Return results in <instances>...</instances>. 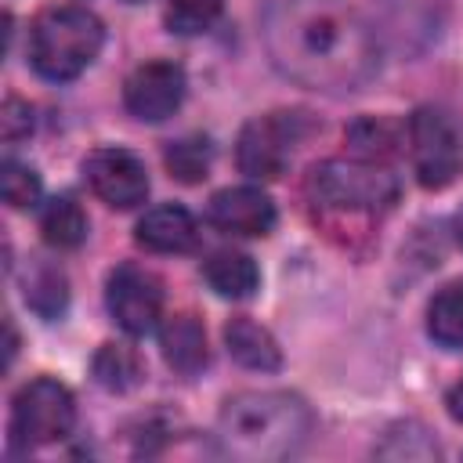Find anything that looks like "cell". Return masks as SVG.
Listing matches in <instances>:
<instances>
[{
	"instance_id": "4fadbf2b",
	"label": "cell",
	"mask_w": 463,
	"mask_h": 463,
	"mask_svg": "<svg viewBox=\"0 0 463 463\" xmlns=\"http://www.w3.org/2000/svg\"><path fill=\"white\" fill-rule=\"evenodd\" d=\"M159 344H163V358L184 376H192L206 365V333H203V322L188 311L170 315L163 322Z\"/></svg>"
},
{
	"instance_id": "6da1fadb",
	"label": "cell",
	"mask_w": 463,
	"mask_h": 463,
	"mask_svg": "<svg viewBox=\"0 0 463 463\" xmlns=\"http://www.w3.org/2000/svg\"><path fill=\"white\" fill-rule=\"evenodd\" d=\"M260 25L275 69L307 87L354 90L380 65L373 29L347 0H268Z\"/></svg>"
},
{
	"instance_id": "5bb4252c",
	"label": "cell",
	"mask_w": 463,
	"mask_h": 463,
	"mask_svg": "<svg viewBox=\"0 0 463 463\" xmlns=\"http://www.w3.org/2000/svg\"><path fill=\"white\" fill-rule=\"evenodd\" d=\"M224 340H228L232 358L242 362L246 369L271 373V369L282 365V351H279L275 336H271L264 326H257L253 318H246V315H239V318H232V322L224 326Z\"/></svg>"
},
{
	"instance_id": "484cf974",
	"label": "cell",
	"mask_w": 463,
	"mask_h": 463,
	"mask_svg": "<svg viewBox=\"0 0 463 463\" xmlns=\"http://www.w3.org/2000/svg\"><path fill=\"white\" fill-rule=\"evenodd\" d=\"M456 235H459V242H463V210H459V217H456Z\"/></svg>"
},
{
	"instance_id": "44dd1931",
	"label": "cell",
	"mask_w": 463,
	"mask_h": 463,
	"mask_svg": "<svg viewBox=\"0 0 463 463\" xmlns=\"http://www.w3.org/2000/svg\"><path fill=\"white\" fill-rule=\"evenodd\" d=\"M347 141H351V152L358 159H369V163H383L391 152H394V130L383 123V119H358L351 130H347Z\"/></svg>"
},
{
	"instance_id": "7402d4cb",
	"label": "cell",
	"mask_w": 463,
	"mask_h": 463,
	"mask_svg": "<svg viewBox=\"0 0 463 463\" xmlns=\"http://www.w3.org/2000/svg\"><path fill=\"white\" fill-rule=\"evenodd\" d=\"M0 195H4L7 206L25 210V206H33L40 199V177L25 163L4 159V166H0Z\"/></svg>"
},
{
	"instance_id": "d6986e66",
	"label": "cell",
	"mask_w": 463,
	"mask_h": 463,
	"mask_svg": "<svg viewBox=\"0 0 463 463\" xmlns=\"http://www.w3.org/2000/svg\"><path fill=\"white\" fill-rule=\"evenodd\" d=\"M94 376L101 387L109 391H130L141 376V362L130 347L123 344H105L98 354H94Z\"/></svg>"
},
{
	"instance_id": "7c38bea8",
	"label": "cell",
	"mask_w": 463,
	"mask_h": 463,
	"mask_svg": "<svg viewBox=\"0 0 463 463\" xmlns=\"http://www.w3.org/2000/svg\"><path fill=\"white\" fill-rule=\"evenodd\" d=\"M137 242L152 253H188L199 242V228L184 206L163 203L145 210V217L137 221Z\"/></svg>"
},
{
	"instance_id": "3957f363",
	"label": "cell",
	"mask_w": 463,
	"mask_h": 463,
	"mask_svg": "<svg viewBox=\"0 0 463 463\" xmlns=\"http://www.w3.org/2000/svg\"><path fill=\"white\" fill-rule=\"evenodd\" d=\"M101 43L105 29L98 14L76 4L47 7L29 25V61L51 83L76 80L98 58Z\"/></svg>"
},
{
	"instance_id": "ac0fdd59",
	"label": "cell",
	"mask_w": 463,
	"mask_h": 463,
	"mask_svg": "<svg viewBox=\"0 0 463 463\" xmlns=\"http://www.w3.org/2000/svg\"><path fill=\"white\" fill-rule=\"evenodd\" d=\"M25 300L43 318H58L65 311V300H69L61 268H54L47 260H33L29 271H25Z\"/></svg>"
},
{
	"instance_id": "d4e9b609",
	"label": "cell",
	"mask_w": 463,
	"mask_h": 463,
	"mask_svg": "<svg viewBox=\"0 0 463 463\" xmlns=\"http://www.w3.org/2000/svg\"><path fill=\"white\" fill-rule=\"evenodd\" d=\"M445 405H449V416L463 423V376H459V380L452 383V391H449V398H445Z\"/></svg>"
},
{
	"instance_id": "e0dca14e",
	"label": "cell",
	"mask_w": 463,
	"mask_h": 463,
	"mask_svg": "<svg viewBox=\"0 0 463 463\" xmlns=\"http://www.w3.org/2000/svg\"><path fill=\"white\" fill-rule=\"evenodd\" d=\"M40 232H43L47 246H54V250H76L87 239V217H83L80 203H72L69 195H54L40 210Z\"/></svg>"
},
{
	"instance_id": "ffe728a7",
	"label": "cell",
	"mask_w": 463,
	"mask_h": 463,
	"mask_svg": "<svg viewBox=\"0 0 463 463\" xmlns=\"http://www.w3.org/2000/svg\"><path fill=\"white\" fill-rule=\"evenodd\" d=\"M210 141L206 137H181V141H170V148H166V166H170V174L177 177V181H184V184H195V181H203L206 177V170H210Z\"/></svg>"
},
{
	"instance_id": "cb8c5ba5",
	"label": "cell",
	"mask_w": 463,
	"mask_h": 463,
	"mask_svg": "<svg viewBox=\"0 0 463 463\" xmlns=\"http://www.w3.org/2000/svg\"><path fill=\"white\" fill-rule=\"evenodd\" d=\"M0 134H4V141L11 145V141H22L25 134H33V109H29V101H22V98H4V109H0Z\"/></svg>"
},
{
	"instance_id": "277c9868",
	"label": "cell",
	"mask_w": 463,
	"mask_h": 463,
	"mask_svg": "<svg viewBox=\"0 0 463 463\" xmlns=\"http://www.w3.org/2000/svg\"><path fill=\"white\" fill-rule=\"evenodd\" d=\"M307 192L329 210H387L398 199V181L383 163L369 159H326L311 170Z\"/></svg>"
},
{
	"instance_id": "603a6c76",
	"label": "cell",
	"mask_w": 463,
	"mask_h": 463,
	"mask_svg": "<svg viewBox=\"0 0 463 463\" xmlns=\"http://www.w3.org/2000/svg\"><path fill=\"white\" fill-rule=\"evenodd\" d=\"M224 0H166V25L174 33H203L221 14Z\"/></svg>"
},
{
	"instance_id": "2e32d148",
	"label": "cell",
	"mask_w": 463,
	"mask_h": 463,
	"mask_svg": "<svg viewBox=\"0 0 463 463\" xmlns=\"http://www.w3.org/2000/svg\"><path fill=\"white\" fill-rule=\"evenodd\" d=\"M427 333L434 344L459 351L463 347V279L449 282L445 289L434 293L430 307H427Z\"/></svg>"
},
{
	"instance_id": "8fae6325",
	"label": "cell",
	"mask_w": 463,
	"mask_h": 463,
	"mask_svg": "<svg viewBox=\"0 0 463 463\" xmlns=\"http://www.w3.org/2000/svg\"><path fill=\"white\" fill-rule=\"evenodd\" d=\"M210 224L217 232L228 235H268L275 228V203L253 188V184H235V188H221L210 199Z\"/></svg>"
},
{
	"instance_id": "8992f818",
	"label": "cell",
	"mask_w": 463,
	"mask_h": 463,
	"mask_svg": "<svg viewBox=\"0 0 463 463\" xmlns=\"http://www.w3.org/2000/svg\"><path fill=\"white\" fill-rule=\"evenodd\" d=\"M409 152L423 188H445L463 166V137L449 112L423 105L409 119Z\"/></svg>"
},
{
	"instance_id": "30bf717a",
	"label": "cell",
	"mask_w": 463,
	"mask_h": 463,
	"mask_svg": "<svg viewBox=\"0 0 463 463\" xmlns=\"http://www.w3.org/2000/svg\"><path fill=\"white\" fill-rule=\"evenodd\" d=\"M181 98H184V69L174 61H145L123 83L127 112L145 123H159L174 116Z\"/></svg>"
},
{
	"instance_id": "9a60e30c",
	"label": "cell",
	"mask_w": 463,
	"mask_h": 463,
	"mask_svg": "<svg viewBox=\"0 0 463 463\" xmlns=\"http://www.w3.org/2000/svg\"><path fill=\"white\" fill-rule=\"evenodd\" d=\"M203 275H206L213 293L232 297V300L250 297L257 289V282H260V271H257L253 257L242 253V250H217V253H210V260L203 264Z\"/></svg>"
},
{
	"instance_id": "ba28073f",
	"label": "cell",
	"mask_w": 463,
	"mask_h": 463,
	"mask_svg": "<svg viewBox=\"0 0 463 463\" xmlns=\"http://www.w3.org/2000/svg\"><path fill=\"white\" fill-rule=\"evenodd\" d=\"M105 300H109V311H112L116 326L130 336L152 333L163 318V286L152 271H145L137 264H119L109 275Z\"/></svg>"
},
{
	"instance_id": "9c48e42d",
	"label": "cell",
	"mask_w": 463,
	"mask_h": 463,
	"mask_svg": "<svg viewBox=\"0 0 463 463\" xmlns=\"http://www.w3.org/2000/svg\"><path fill=\"white\" fill-rule=\"evenodd\" d=\"M83 174L101 203L112 210H134L148 195V174L145 163L127 148H98L87 156Z\"/></svg>"
},
{
	"instance_id": "52a82bcc",
	"label": "cell",
	"mask_w": 463,
	"mask_h": 463,
	"mask_svg": "<svg viewBox=\"0 0 463 463\" xmlns=\"http://www.w3.org/2000/svg\"><path fill=\"white\" fill-rule=\"evenodd\" d=\"M300 137H304L300 112H268V116L250 119L239 134V152H235L239 170L257 181L279 177L289 166Z\"/></svg>"
},
{
	"instance_id": "7a4b0ae2",
	"label": "cell",
	"mask_w": 463,
	"mask_h": 463,
	"mask_svg": "<svg viewBox=\"0 0 463 463\" xmlns=\"http://www.w3.org/2000/svg\"><path fill=\"white\" fill-rule=\"evenodd\" d=\"M311 434V409L286 391H242L224 402L217 438L228 456L264 463L293 456Z\"/></svg>"
},
{
	"instance_id": "5b68a950",
	"label": "cell",
	"mask_w": 463,
	"mask_h": 463,
	"mask_svg": "<svg viewBox=\"0 0 463 463\" xmlns=\"http://www.w3.org/2000/svg\"><path fill=\"white\" fill-rule=\"evenodd\" d=\"M72 423H76V402L65 383L51 376H36L14 394V405H11L14 445L36 449V445L61 441L72 430Z\"/></svg>"
}]
</instances>
